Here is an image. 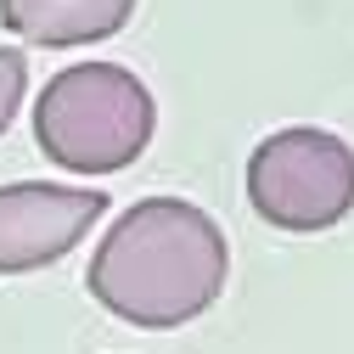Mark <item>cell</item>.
<instances>
[{"instance_id":"6da1fadb","label":"cell","mask_w":354,"mask_h":354,"mask_svg":"<svg viewBox=\"0 0 354 354\" xmlns=\"http://www.w3.org/2000/svg\"><path fill=\"white\" fill-rule=\"evenodd\" d=\"M231 248L214 214L180 197H141L107 225L84 287L107 315L147 332H174L219 304Z\"/></svg>"},{"instance_id":"7a4b0ae2","label":"cell","mask_w":354,"mask_h":354,"mask_svg":"<svg viewBox=\"0 0 354 354\" xmlns=\"http://www.w3.org/2000/svg\"><path fill=\"white\" fill-rule=\"evenodd\" d=\"M152 91L118 62L62 68L34 102V141L57 169L118 174L152 141Z\"/></svg>"},{"instance_id":"3957f363","label":"cell","mask_w":354,"mask_h":354,"mask_svg":"<svg viewBox=\"0 0 354 354\" xmlns=\"http://www.w3.org/2000/svg\"><path fill=\"white\" fill-rule=\"evenodd\" d=\"M248 203L276 231H332L354 214V147L315 124L276 129L248 158Z\"/></svg>"},{"instance_id":"277c9868","label":"cell","mask_w":354,"mask_h":354,"mask_svg":"<svg viewBox=\"0 0 354 354\" xmlns=\"http://www.w3.org/2000/svg\"><path fill=\"white\" fill-rule=\"evenodd\" d=\"M107 208L113 203L96 186H46V180L0 186V276L57 264L91 236V225Z\"/></svg>"},{"instance_id":"5b68a950","label":"cell","mask_w":354,"mask_h":354,"mask_svg":"<svg viewBox=\"0 0 354 354\" xmlns=\"http://www.w3.org/2000/svg\"><path fill=\"white\" fill-rule=\"evenodd\" d=\"M136 17V0H0L6 34H23L28 46H96L124 34Z\"/></svg>"},{"instance_id":"8992f818","label":"cell","mask_w":354,"mask_h":354,"mask_svg":"<svg viewBox=\"0 0 354 354\" xmlns=\"http://www.w3.org/2000/svg\"><path fill=\"white\" fill-rule=\"evenodd\" d=\"M23 91H28V62H23V51L0 46V136H6V124L17 118Z\"/></svg>"}]
</instances>
